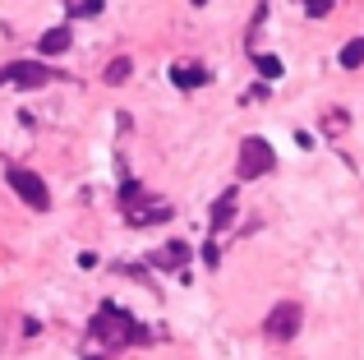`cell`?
Wrapping results in <instances>:
<instances>
[{"label":"cell","mask_w":364,"mask_h":360,"mask_svg":"<svg viewBox=\"0 0 364 360\" xmlns=\"http://www.w3.org/2000/svg\"><path fill=\"white\" fill-rule=\"evenodd\" d=\"M88 337H92L97 346H107V351H116V346L143 342V337H148V328H143L139 319L129 314V309H120V305H111V300H102V309L92 314V324H88Z\"/></svg>","instance_id":"6da1fadb"},{"label":"cell","mask_w":364,"mask_h":360,"mask_svg":"<svg viewBox=\"0 0 364 360\" xmlns=\"http://www.w3.org/2000/svg\"><path fill=\"white\" fill-rule=\"evenodd\" d=\"M120 208H124V217H129L134 226H152V222H166L171 217V208L166 203H148V189L134 185V180L120 185Z\"/></svg>","instance_id":"7a4b0ae2"},{"label":"cell","mask_w":364,"mask_h":360,"mask_svg":"<svg viewBox=\"0 0 364 360\" xmlns=\"http://www.w3.org/2000/svg\"><path fill=\"white\" fill-rule=\"evenodd\" d=\"M5 180H9V189H14V194L23 198L28 208H37V213H46V208H51L46 180L37 176V171H28V166H5Z\"/></svg>","instance_id":"3957f363"},{"label":"cell","mask_w":364,"mask_h":360,"mask_svg":"<svg viewBox=\"0 0 364 360\" xmlns=\"http://www.w3.org/2000/svg\"><path fill=\"white\" fill-rule=\"evenodd\" d=\"M300 324H304V309L295 305V300H282V305H272V314H267L263 333H267V342H295Z\"/></svg>","instance_id":"277c9868"},{"label":"cell","mask_w":364,"mask_h":360,"mask_svg":"<svg viewBox=\"0 0 364 360\" xmlns=\"http://www.w3.org/2000/svg\"><path fill=\"white\" fill-rule=\"evenodd\" d=\"M0 83H14V88H46V83H55V70L42 60H14L0 70Z\"/></svg>","instance_id":"5b68a950"},{"label":"cell","mask_w":364,"mask_h":360,"mask_svg":"<svg viewBox=\"0 0 364 360\" xmlns=\"http://www.w3.org/2000/svg\"><path fill=\"white\" fill-rule=\"evenodd\" d=\"M272 166H277V157H272V144H267V139H245L240 144V176L245 180L267 176Z\"/></svg>","instance_id":"8992f818"},{"label":"cell","mask_w":364,"mask_h":360,"mask_svg":"<svg viewBox=\"0 0 364 360\" xmlns=\"http://www.w3.org/2000/svg\"><path fill=\"white\" fill-rule=\"evenodd\" d=\"M148 263H157V268H185V263H189V245L171 240V245H161V250H152Z\"/></svg>","instance_id":"52a82bcc"},{"label":"cell","mask_w":364,"mask_h":360,"mask_svg":"<svg viewBox=\"0 0 364 360\" xmlns=\"http://www.w3.org/2000/svg\"><path fill=\"white\" fill-rule=\"evenodd\" d=\"M171 83H176V88H203L208 83V70L203 65H176V70H171Z\"/></svg>","instance_id":"ba28073f"},{"label":"cell","mask_w":364,"mask_h":360,"mask_svg":"<svg viewBox=\"0 0 364 360\" xmlns=\"http://www.w3.org/2000/svg\"><path fill=\"white\" fill-rule=\"evenodd\" d=\"M231 217H235V189H226V194L213 203V217H208V226H213V231H226V222H231Z\"/></svg>","instance_id":"9c48e42d"},{"label":"cell","mask_w":364,"mask_h":360,"mask_svg":"<svg viewBox=\"0 0 364 360\" xmlns=\"http://www.w3.org/2000/svg\"><path fill=\"white\" fill-rule=\"evenodd\" d=\"M37 46H42V55H60V51H70V28H51V33H42V42H37Z\"/></svg>","instance_id":"30bf717a"},{"label":"cell","mask_w":364,"mask_h":360,"mask_svg":"<svg viewBox=\"0 0 364 360\" xmlns=\"http://www.w3.org/2000/svg\"><path fill=\"white\" fill-rule=\"evenodd\" d=\"M102 9H107L102 0H70L65 14H70V18H92V14H102Z\"/></svg>","instance_id":"8fae6325"},{"label":"cell","mask_w":364,"mask_h":360,"mask_svg":"<svg viewBox=\"0 0 364 360\" xmlns=\"http://www.w3.org/2000/svg\"><path fill=\"white\" fill-rule=\"evenodd\" d=\"M341 65H346V70H360V65H364V37H355V42L341 46Z\"/></svg>","instance_id":"7c38bea8"},{"label":"cell","mask_w":364,"mask_h":360,"mask_svg":"<svg viewBox=\"0 0 364 360\" xmlns=\"http://www.w3.org/2000/svg\"><path fill=\"white\" fill-rule=\"evenodd\" d=\"M129 70H134L129 55H116V60L107 65V83H124V79H129Z\"/></svg>","instance_id":"4fadbf2b"},{"label":"cell","mask_w":364,"mask_h":360,"mask_svg":"<svg viewBox=\"0 0 364 360\" xmlns=\"http://www.w3.org/2000/svg\"><path fill=\"white\" fill-rule=\"evenodd\" d=\"M258 74H263V79H277V74H282V60H277V55H258Z\"/></svg>","instance_id":"5bb4252c"},{"label":"cell","mask_w":364,"mask_h":360,"mask_svg":"<svg viewBox=\"0 0 364 360\" xmlns=\"http://www.w3.org/2000/svg\"><path fill=\"white\" fill-rule=\"evenodd\" d=\"M332 9H337L332 0H304V14L309 18H323V14H332Z\"/></svg>","instance_id":"9a60e30c"},{"label":"cell","mask_w":364,"mask_h":360,"mask_svg":"<svg viewBox=\"0 0 364 360\" xmlns=\"http://www.w3.org/2000/svg\"><path fill=\"white\" fill-rule=\"evenodd\" d=\"M217 259H222V250H217V240H208L203 245V263H208V268H217Z\"/></svg>","instance_id":"2e32d148"},{"label":"cell","mask_w":364,"mask_h":360,"mask_svg":"<svg viewBox=\"0 0 364 360\" xmlns=\"http://www.w3.org/2000/svg\"><path fill=\"white\" fill-rule=\"evenodd\" d=\"M328 129H332V134H341V129H346V111H332V116H328Z\"/></svg>","instance_id":"e0dca14e"}]
</instances>
